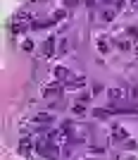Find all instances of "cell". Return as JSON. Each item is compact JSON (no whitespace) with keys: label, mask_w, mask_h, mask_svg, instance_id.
<instances>
[{"label":"cell","mask_w":138,"mask_h":160,"mask_svg":"<svg viewBox=\"0 0 138 160\" xmlns=\"http://www.w3.org/2000/svg\"><path fill=\"white\" fill-rule=\"evenodd\" d=\"M33 120H36V122H50V120H55V117H53L50 112H38Z\"/></svg>","instance_id":"8992f818"},{"label":"cell","mask_w":138,"mask_h":160,"mask_svg":"<svg viewBox=\"0 0 138 160\" xmlns=\"http://www.w3.org/2000/svg\"><path fill=\"white\" fill-rule=\"evenodd\" d=\"M129 33H131V36H136V38H138V27H131V29H129Z\"/></svg>","instance_id":"7c38bea8"},{"label":"cell","mask_w":138,"mask_h":160,"mask_svg":"<svg viewBox=\"0 0 138 160\" xmlns=\"http://www.w3.org/2000/svg\"><path fill=\"white\" fill-rule=\"evenodd\" d=\"M76 2H79V0H64V5H67V7H74Z\"/></svg>","instance_id":"4fadbf2b"},{"label":"cell","mask_w":138,"mask_h":160,"mask_svg":"<svg viewBox=\"0 0 138 160\" xmlns=\"http://www.w3.org/2000/svg\"><path fill=\"white\" fill-rule=\"evenodd\" d=\"M43 53H45V55H53L55 53V41L53 38H48L45 43H43Z\"/></svg>","instance_id":"5b68a950"},{"label":"cell","mask_w":138,"mask_h":160,"mask_svg":"<svg viewBox=\"0 0 138 160\" xmlns=\"http://www.w3.org/2000/svg\"><path fill=\"white\" fill-rule=\"evenodd\" d=\"M64 17H67V12H64V10H57V12L53 14V19H50V24H55V22H62Z\"/></svg>","instance_id":"ba28073f"},{"label":"cell","mask_w":138,"mask_h":160,"mask_svg":"<svg viewBox=\"0 0 138 160\" xmlns=\"http://www.w3.org/2000/svg\"><path fill=\"white\" fill-rule=\"evenodd\" d=\"M98 50H100V53H107V50H110V46H107L105 41L100 38V41H98Z\"/></svg>","instance_id":"30bf717a"},{"label":"cell","mask_w":138,"mask_h":160,"mask_svg":"<svg viewBox=\"0 0 138 160\" xmlns=\"http://www.w3.org/2000/svg\"><path fill=\"white\" fill-rule=\"evenodd\" d=\"M93 117H110V110H93Z\"/></svg>","instance_id":"9c48e42d"},{"label":"cell","mask_w":138,"mask_h":160,"mask_svg":"<svg viewBox=\"0 0 138 160\" xmlns=\"http://www.w3.org/2000/svg\"><path fill=\"white\" fill-rule=\"evenodd\" d=\"M36 151H38L40 155H45V158H55V155H57V151H55V146H53V139H40L38 143H36Z\"/></svg>","instance_id":"6da1fadb"},{"label":"cell","mask_w":138,"mask_h":160,"mask_svg":"<svg viewBox=\"0 0 138 160\" xmlns=\"http://www.w3.org/2000/svg\"><path fill=\"white\" fill-rule=\"evenodd\" d=\"M59 91H62V86L53 84V86H48L45 91H43V96H45V98H53V96H59Z\"/></svg>","instance_id":"3957f363"},{"label":"cell","mask_w":138,"mask_h":160,"mask_svg":"<svg viewBox=\"0 0 138 160\" xmlns=\"http://www.w3.org/2000/svg\"><path fill=\"white\" fill-rule=\"evenodd\" d=\"M114 136H117V141H121V139H126V132L124 129H114Z\"/></svg>","instance_id":"8fae6325"},{"label":"cell","mask_w":138,"mask_h":160,"mask_svg":"<svg viewBox=\"0 0 138 160\" xmlns=\"http://www.w3.org/2000/svg\"><path fill=\"white\" fill-rule=\"evenodd\" d=\"M19 153L21 155H29V153H31V141H29V139H24L19 143Z\"/></svg>","instance_id":"277c9868"},{"label":"cell","mask_w":138,"mask_h":160,"mask_svg":"<svg viewBox=\"0 0 138 160\" xmlns=\"http://www.w3.org/2000/svg\"><path fill=\"white\" fill-rule=\"evenodd\" d=\"M55 77H57V79H72V77H69V72H67L64 67H57V69H55Z\"/></svg>","instance_id":"52a82bcc"},{"label":"cell","mask_w":138,"mask_h":160,"mask_svg":"<svg viewBox=\"0 0 138 160\" xmlns=\"http://www.w3.org/2000/svg\"><path fill=\"white\" fill-rule=\"evenodd\" d=\"M133 98H138V86H136V88H133Z\"/></svg>","instance_id":"5bb4252c"},{"label":"cell","mask_w":138,"mask_h":160,"mask_svg":"<svg viewBox=\"0 0 138 160\" xmlns=\"http://www.w3.org/2000/svg\"><path fill=\"white\" fill-rule=\"evenodd\" d=\"M107 96H110L112 100H124L126 98V91H124V88H110Z\"/></svg>","instance_id":"7a4b0ae2"}]
</instances>
